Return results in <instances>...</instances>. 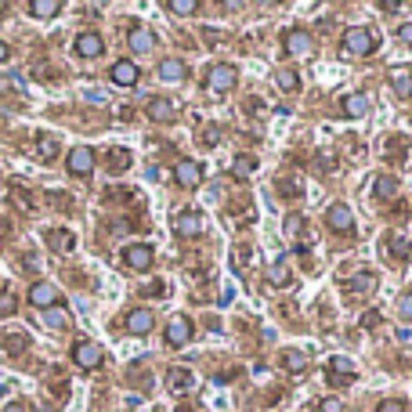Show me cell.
I'll list each match as a JSON object with an SVG mask.
<instances>
[{
	"label": "cell",
	"mask_w": 412,
	"mask_h": 412,
	"mask_svg": "<svg viewBox=\"0 0 412 412\" xmlns=\"http://www.w3.org/2000/svg\"><path fill=\"white\" fill-rule=\"evenodd\" d=\"M340 47H343V54H351V58H369V54L376 51V33L366 29V26H351V29H343Z\"/></svg>",
	"instance_id": "6da1fadb"
},
{
	"label": "cell",
	"mask_w": 412,
	"mask_h": 412,
	"mask_svg": "<svg viewBox=\"0 0 412 412\" xmlns=\"http://www.w3.org/2000/svg\"><path fill=\"white\" fill-rule=\"evenodd\" d=\"M355 376H358V366L351 362V358H343V355L329 358V366H326L329 387H351V383H355Z\"/></svg>",
	"instance_id": "7a4b0ae2"
},
{
	"label": "cell",
	"mask_w": 412,
	"mask_h": 412,
	"mask_svg": "<svg viewBox=\"0 0 412 412\" xmlns=\"http://www.w3.org/2000/svg\"><path fill=\"white\" fill-rule=\"evenodd\" d=\"M235 80H239V69H235V66H228V62H221V66H210V73H206V87H210L213 94H224V91H231V87H235Z\"/></svg>",
	"instance_id": "3957f363"
},
{
	"label": "cell",
	"mask_w": 412,
	"mask_h": 412,
	"mask_svg": "<svg viewBox=\"0 0 412 412\" xmlns=\"http://www.w3.org/2000/svg\"><path fill=\"white\" fill-rule=\"evenodd\" d=\"M282 44H286V51H289L293 58H311V54H315V36H311L308 29H289V33L282 36Z\"/></svg>",
	"instance_id": "277c9868"
},
{
	"label": "cell",
	"mask_w": 412,
	"mask_h": 412,
	"mask_svg": "<svg viewBox=\"0 0 412 412\" xmlns=\"http://www.w3.org/2000/svg\"><path fill=\"white\" fill-rule=\"evenodd\" d=\"M124 261H127V268H134V271H149L152 261H156V250H152L149 243H131V246L124 250Z\"/></svg>",
	"instance_id": "5b68a950"
},
{
	"label": "cell",
	"mask_w": 412,
	"mask_h": 412,
	"mask_svg": "<svg viewBox=\"0 0 412 412\" xmlns=\"http://www.w3.org/2000/svg\"><path fill=\"white\" fill-rule=\"evenodd\" d=\"M66 166H69V174H73V178H87V174L94 170V149H87V145H76V149L69 152Z\"/></svg>",
	"instance_id": "8992f818"
},
{
	"label": "cell",
	"mask_w": 412,
	"mask_h": 412,
	"mask_svg": "<svg viewBox=\"0 0 412 412\" xmlns=\"http://www.w3.org/2000/svg\"><path fill=\"white\" fill-rule=\"evenodd\" d=\"M326 224H329L333 231L347 235L351 228H355V213H351V206H347V203H333V206L326 210Z\"/></svg>",
	"instance_id": "52a82bcc"
},
{
	"label": "cell",
	"mask_w": 412,
	"mask_h": 412,
	"mask_svg": "<svg viewBox=\"0 0 412 412\" xmlns=\"http://www.w3.org/2000/svg\"><path fill=\"white\" fill-rule=\"evenodd\" d=\"M192 340V322L185 318V315H174L170 322H166V343L170 347H185Z\"/></svg>",
	"instance_id": "ba28073f"
},
{
	"label": "cell",
	"mask_w": 412,
	"mask_h": 412,
	"mask_svg": "<svg viewBox=\"0 0 412 412\" xmlns=\"http://www.w3.org/2000/svg\"><path fill=\"white\" fill-rule=\"evenodd\" d=\"M73 362H76L80 369H98V366H101V347L91 343V340H80V343L73 347Z\"/></svg>",
	"instance_id": "9c48e42d"
},
{
	"label": "cell",
	"mask_w": 412,
	"mask_h": 412,
	"mask_svg": "<svg viewBox=\"0 0 412 412\" xmlns=\"http://www.w3.org/2000/svg\"><path fill=\"white\" fill-rule=\"evenodd\" d=\"M174 178H178L181 189H199V181H203V166H199L196 159H181L178 166H174Z\"/></svg>",
	"instance_id": "30bf717a"
},
{
	"label": "cell",
	"mask_w": 412,
	"mask_h": 412,
	"mask_svg": "<svg viewBox=\"0 0 412 412\" xmlns=\"http://www.w3.org/2000/svg\"><path fill=\"white\" fill-rule=\"evenodd\" d=\"M109 76H112V84H116V87H134L141 73H138V66L131 62V58H120V62H112Z\"/></svg>",
	"instance_id": "8fae6325"
},
{
	"label": "cell",
	"mask_w": 412,
	"mask_h": 412,
	"mask_svg": "<svg viewBox=\"0 0 412 412\" xmlns=\"http://www.w3.org/2000/svg\"><path fill=\"white\" fill-rule=\"evenodd\" d=\"M174 228H178L181 239H196V235H203V217H199L196 210H185V213H178Z\"/></svg>",
	"instance_id": "7c38bea8"
},
{
	"label": "cell",
	"mask_w": 412,
	"mask_h": 412,
	"mask_svg": "<svg viewBox=\"0 0 412 412\" xmlns=\"http://www.w3.org/2000/svg\"><path fill=\"white\" fill-rule=\"evenodd\" d=\"M152 326H156V318H152L149 308H134V311L127 315V333H131V336H145Z\"/></svg>",
	"instance_id": "4fadbf2b"
},
{
	"label": "cell",
	"mask_w": 412,
	"mask_h": 412,
	"mask_svg": "<svg viewBox=\"0 0 412 412\" xmlns=\"http://www.w3.org/2000/svg\"><path fill=\"white\" fill-rule=\"evenodd\" d=\"M101 51H105V40H101L98 33H91V29H87V33H80V36H76V54H80V58H98Z\"/></svg>",
	"instance_id": "5bb4252c"
},
{
	"label": "cell",
	"mask_w": 412,
	"mask_h": 412,
	"mask_svg": "<svg viewBox=\"0 0 412 412\" xmlns=\"http://www.w3.org/2000/svg\"><path fill=\"white\" fill-rule=\"evenodd\" d=\"M127 47H131V51H138V54H145V51H152V47H156V33H152V29H145V26H134V29H131V36H127Z\"/></svg>",
	"instance_id": "9a60e30c"
},
{
	"label": "cell",
	"mask_w": 412,
	"mask_h": 412,
	"mask_svg": "<svg viewBox=\"0 0 412 412\" xmlns=\"http://www.w3.org/2000/svg\"><path fill=\"white\" fill-rule=\"evenodd\" d=\"M29 304H36V308H51V304H58V289H54L51 282H36V286L29 289Z\"/></svg>",
	"instance_id": "2e32d148"
},
{
	"label": "cell",
	"mask_w": 412,
	"mask_h": 412,
	"mask_svg": "<svg viewBox=\"0 0 412 412\" xmlns=\"http://www.w3.org/2000/svg\"><path fill=\"white\" fill-rule=\"evenodd\" d=\"M156 73H159V80H166V84H174V80H185V76H189V69H185V62H181V58H163Z\"/></svg>",
	"instance_id": "e0dca14e"
},
{
	"label": "cell",
	"mask_w": 412,
	"mask_h": 412,
	"mask_svg": "<svg viewBox=\"0 0 412 412\" xmlns=\"http://www.w3.org/2000/svg\"><path fill=\"white\" fill-rule=\"evenodd\" d=\"M347 297H366V293H373L376 289V278H373V271H362V275H355V278H347Z\"/></svg>",
	"instance_id": "ac0fdd59"
},
{
	"label": "cell",
	"mask_w": 412,
	"mask_h": 412,
	"mask_svg": "<svg viewBox=\"0 0 412 412\" xmlns=\"http://www.w3.org/2000/svg\"><path fill=\"white\" fill-rule=\"evenodd\" d=\"M387 76H391V87H394L401 98H412V69H408V66H398V69H391Z\"/></svg>",
	"instance_id": "d6986e66"
},
{
	"label": "cell",
	"mask_w": 412,
	"mask_h": 412,
	"mask_svg": "<svg viewBox=\"0 0 412 412\" xmlns=\"http://www.w3.org/2000/svg\"><path fill=\"white\" fill-rule=\"evenodd\" d=\"M369 105H373V98L362 91V94H351V98H343V116H351V120H358V116H366L369 112Z\"/></svg>",
	"instance_id": "ffe728a7"
},
{
	"label": "cell",
	"mask_w": 412,
	"mask_h": 412,
	"mask_svg": "<svg viewBox=\"0 0 412 412\" xmlns=\"http://www.w3.org/2000/svg\"><path fill=\"white\" fill-rule=\"evenodd\" d=\"M145 112H149V120H156V124H170L174 120V105L166 98H152Z\"/></svg>",
	"instance_id": "44dd1931"
},
{
	"label": "cell",
	"mask_w": 412,
	"mask_h": 412,
	"mask_svg": "<svg viewBox=\"0 0 412 412\" xmlns=\"http://www.w3.org/2000/svg\"><path fill=\"white\" fill-rule=\"evenodd\" d=\"M253 170H257V159H253V156H235V159H231V178H235V181L253 178Z\"/></svg>",
	"instance_id": "7402d4cb"
},
{
	"label": "cell",
	"mask_w": 412,
	"mask_h": 412,
	"mask_svg": "<svg viewBox=\"0 0 412 412\" xmlns=\"http://www.w3.org/2000/svg\"><path fill=\"white\" fill-rule=\"evenodd\" d=\"M58 138L54 134H36V156L44 159V163H54V156H58Z\"/></svg>",
	"instance_id": "603a6c76"
},
{
	"label": "cell",
	"mask_w": 412,
	"mask_h": 412,
	"mask_svg": "<svg viewBox=\"0 0 412 412\" xmlns=\"http://www.w3.org/2000/svg\"><path fill=\"white\" fill-rule=\"evenodd\" d=\"M383 250H391L394 261H405L408 250H412V243L405 239V235H387V239H383Z\"/></svg>",
	"instance_id": "cb8c5ba5"
},
{
	"label": "cell",
	"mask_w": 412,
	"mask_h": 412,
	"mask_svg": "<svg viewBox=\"0 0 412 412\" xmlns=\"http://www.w3.org/2000/svg\"><path fill=\"white\" fill-rule=\"evenodd\" d=\"M58 11H62L58 0H33V4H29V15H33V19H54Z\"/></svg>",
	"instance_id": "d4e9b609"
},
{
	"label": "cell",
	"mask_w": 412,
	"mask_h": 412,
	"mask_svg": "<svg viewBox=\"0 0 412 412\" xmlns=\"http://www.w3.org/2000/svg\"><path fill=\"white\" fill-rule=\"evenodd\" d=\"M166 387L170 391H189L192 387V373L189 369H170L166 373Z\"/></svg>",
	"instance_id": "484cf974"
},
{
	"label": "cell",
	"mask_w": 412,
	"mask_h": 412,
	"mask_svg": "<svg viewBox=\"0 0 412 412\" xmlns=\"http://www.w3.org/2000/svg\"><path fill=\"white\" fill-rule=\"evenodd\" d=\"M268 278H271V286H278V289H282V286H289V282H293V271H289V264H286V261H275V264H271V271H268Z\"/></svg>",
	"instance_id": "4316f807"
},
{
	"label": "cell",
	"mask_w": 412,
	"mask_h": 412,
	"mask_svg": "<svg viewBox=\"0 0 412 412\" xmlns=\"http://www.w3.org/2000/svg\"><path fill=\"white\" fill-rule=\"evenodd\" d=\"M282 369H289V373H304V366H308V358L301 355V351H282Z\"/></svg>",
	"instance_id": "83f0119b"
},
{
	"label": "cell",
	"mask_w": 412,
	"mask_h": 412,
	"mask_svg": "<svg viewBox=\"0 0 412 412\" xmlns=\"http://www.w3.org/2000/svg\"><path fill=\"white\" fill-rule=\"evenodd\" d=\"M105 163H109V170H127L131 166V152H124V149H109V156H105Z\"/></svg>",
	"instance_id": "f1b7e54d"
},
{
	"label": "cell",
	"mask_w": 412,
	"mask_h": 412,
	"mask_svg": "<svg viewBox=\"0 0 412 412\" xmlns=\"http://www.w3.org/2000/svg\"><path fill=\"white\" fill-rule=\"evenodd\" d=\"M275 84H278V91H286V94H293V91H301V76L293 73V69H282V73L275 76Z\"/></svg>",
	"instance_id": "f546056e"
},
{
	"label": "cell",
	"mask_w": 412,
	"mask_h": 412,
	"mask_svg": "<svg viewBox=\"0 0 412 412\" xmlns=\"http://www.w3.org/2000/svg\"><path fill=\"white\" fill-rule=\"evenodd\" d=\"M26 347H29V336H26V333H8V336H4V351H8V355H22Z\"/></svg>",
	"instance_id": "4dcf8cb0"
},
{
	"label": "cell",
	"mask_w": 412,
	"mask_h": 412,
	"mask_svg": "<svg viewBox=\"0 0 412 412\" xmlns=\"http://www.w3.org/2000/svg\"><path fill=\"white\" fill-rule=\"evenodd\" d=\"M373 189H376V196H380V199H391V196L398 192V181H394V178H387V174H380V178L373 181Z\"/></svg>",
	"instance_id": "1f68e13d"
},
{
	"label": "cell",
	"mask_w": 412,
	"mask_h": 412,
	"mask_svg": "<svg viewBox=\"0 0 412 412\" xmlns=\"http://www.w3.org/2000/svg\"><path fill=\"white\" fill-rule=\"evenodd\" d=\"M51 246H58V250H73L76 246V239H73V231H51Z\"/></svg>",
	"instance_id": "d6a6232c"
},
{
	"label": "cell",
	"mask_w": 412,
	"mask_h": 412,
	"mask_svg": "<svg viewBox=\"0 0 412 412\" xmlns=\"http://www.w3.org/2000/svg\"><path fill=\"white\" fill-rule=\"evenodd\" d=\"M174 15H196L199 11V4H196V0H170V4H166Z\"/></svg>",
	"instance_id": "836d02e7"
},
{
	"label": "cell",
	"mask_w": 412,
	"mask_h": 412,
	"mask_svg": "<svg viewBox=\"0 0 412 412\" xmlns=\"http://www.w3.org/2000/svg\"><path fill=\"white\" fill-rule=\"evenodd\" d=\"M15 308H19V297L15 293H0V318H8V315H15Z\"/></svg>",
	"instance_id": "e575fe53"
},
{
	"label": "cell",
	"mask_w": 412,
	"mask_h": 412,
	"mask_svg": "<svg viewBox=\"0 0 412 412\" xmlns=\"http://www.w3.org/2000/svg\"><path fill=\"white\" fill-rule=\"evenodd\" d=\"M301 231H304V217L301 213H289L286 217V235H289V239H297Z\"/></svg>",
	"instance_id": "d590c367"
},
{
	"label": "cell",
	"mask_w": 412,
	"mask_h": 412,
	"mask_svg": "<svg viewBox=\"0 0 412 412\" xmlns=\"http://www.w3.org/2000/svg\"><path fill=\"white\" fill-rule=\"evenodd\" d=\"M376 412H405V401H401V398H383V401L376 405Z\"/></svg>",
	"instance_id": "8d00e7d4"
},
{
	"label": "cell",
	"mask_w": 412,
	"mask_h": 412,
	"mask_svg": "<svg viewBox=\"0 0 412 412\" xmlns=\"http://www.w3.org/2000/svg\"><path fill=\"white\" fill-rule=\"evenodd\" d=\"M318 412H343V401L329 394V398H322V401H318Z\"/></svg>",
	"instance_id": "74e56055"
},
{
	"label": "cell",
	"mask_w": 412,
	"mask_h": 412,
	"mask_svg": "<svg viewBox=\"0 0 412 412\" xmlns=\"http://www.w3.org/2000/svg\"><path fill=\"white\" fill-rule=\"evenodd\" d=\"M398 315H401L405 322H412V293H405V297L398 301Z\"/></svg>",
	"instance_id": "f35d334b"
},
{
	"label": "cell",
	"mask_w": 412,
	"mask_h": 412,
	"mask_svg": "<svg viewBox=\"0 0 412 412\" xmlns=\"http://www.w3.org/2000/svg\"><path fill=\"white\" fill-rule=\"evenodd\" d=\"M401 152H405V141H401V138H394V141L383 149V156H387V159H401Z\"/></svg>",
	"instance_id": "ab89813d"
},
{
	"label": "cell",
	"mask_w": 412,
	"mask_h": 412,
	"mask_svg": "<svg viewBox=\"0 0 412 412\" xmlns=\"http://www.w3.org/2000/svg\"><path fill=\"white\" fill-rule=\"evenodd\" d=\"M380 322H383V315H380V311H366V315H362V322H358V326H362V329H376V326H380Z\"/></svg>",
	"instance_id": "60d3db41"
},
{
	"label": "cell",
	"mask_w": 412,
	"mask_h": 412,
	"mask_svg": "<svg viewBox=\"0 0 412 412\" xmlns=\"http://www.w3.org/2000/svg\"><path fill=\"white\" fill-rule=\"evenodd\" d=\"M44 318H47V326H69V315H66V311H47Z\"/></svg>",
	"instance_id": "b9f144b4"
},
{
	"label": "cell",
	"mask_w": 412,
	"mask_h": 412,
	"mask_svg": "<svg viewBox=\"0 0 412 412\" xmlns=\"http://www.w3.org/2000/svg\"><path fill=\"white\" fill-rule=\"evenodd\" d=\"M163 293H166L163 282H149V286H145V297H163Z\"/></svg>",
	"instance_id": "7bdbcfd3"
},
{
	"label": "cell",
	"mask_w": 412,
	"mask_h": 412,
	"mask_svg": "<svg viewBox=\"0 0 412 412\" xmlns=\"http://www.w3.org/2000/svg\"><path fill=\"white\" fill-rule=\"evenodd\" d=\"M398 40H401V44H412V22H405V26L398 29Z\"/></svg>",
	"instance_id": "ee69618b"
},
{
	"label": "cell",
	"mask_w": 412,
	"mask_h": 412,
	"mask_svg": "<svg viewBox=\"0 0 412 412\" xmlns=\"http://www.w3.org/2000/svg\"><path fill=\"white\" fill-rule=\"evenodd\" d=\"M278 189H282V196H286V199H293V196H301V192H297V185H293V181H282Z\"/></svg>",
	"instance_id": "f6af8a7d"
},
{
	"label": "cell",
	"mask_w": 412,
	"mask_h": 412,
	"mask_svg": "<svg viewBox=\"0 0 412 412\" xmlns=\"http://www.w3.org/2000/svg\"><path fill=\"white\" fill-rule=\"evenodd\" d=\"M380 11H387V15H398V11H401V4H394V0H383V4H380Z\"/></svg>",
	"instance_id": "bcb514c9"
},
{
	"label": "cell",
	"mask_w": 412,
	"mask_h": 412,
	"mask_svg": "<svg viewBox=\"0 0 412 412\" xmlns=\"http://www.w3.org/2000/svg\"><path fill=\"white\" fill-rule=\"evenodd\" d=\"M4 412H29V405H22V401H11Z\"/></svg>",
	"instance_id": "7dc6e473"
},
{
	"label": "cell",
	"mask_w": 412,
	"mask_h": 412,
	"mask_svg": "<svg viewBox=\"0 0 412 412\" xmlns=\"http://www.w3.org/2000/svg\"><path fill=\"white\" fill-rule=\"evenodd\" d=\"M8 58H11V47H8V44H0V62H8Z\"/></svg>",
	"instance_id": "c3c4849f"
},
{
	"label": "cell",
	"mask_w": 412,
	"mask_h": 412,
	"mask_svg": "<svg viewBox=\"0 0 412 412\" xmlns=\"http://www.w3.org/2000/svg\"><path fill=\"white\" fill-rule=\"evenodd\" d=\"M19 84H8V80H0V94H8V91H15Z\"/></svg>",
	"instance_id": "681fc988"
},
{
	"label": "cell",
	"mask_w": 412,
	"mask_h": 412,
	"mask_svg": "<svg viewBox=\"0 0 412 412\" xmlns=\"http://www.w3.org/2000/svg\"><path fill=\"white\" fill-rule=\"evenodd\" d=\"M0 19H4V4H0Z\"/></svg>",
	"instance_id": "f907efd6"
}]
</instances>
